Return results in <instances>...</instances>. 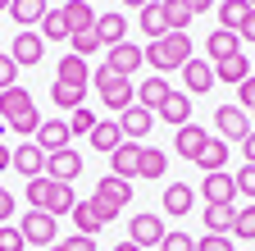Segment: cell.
Wrapping results in <instances>:
<instances>
[{"label":"cell","instance_id":"6da1fadb","mask_svg":"<svg viewBox=\"0 0 255 251\" xmlns=\"http://www.w3.org/2000/svg\"><path fill=\"white\" fill-rule=\"evenodd\" d=\"M0 119H5V128H14L18 137H37V128H41V110L32 105V91L27 87L0 91Z\"/></svg>","mask_w":255,"mask_h":251},{"label":"cell","instance_id":"7a4b0ae2","mask_svg":"<svg viewBox=\"0 0 255 251\" xmlns=\"http://www.w3.org/2000/svg\"><path fill=\"white\" fill-rule=\"evenodd\" d=\"M191 55H196V50H191V37L187 32H169V37H159V41H146V64L159 78H164L169 69H182Z\"/></svg>","mask_w":255,"mask_h":251},{"label":"cell","instance_id":"3957f363","mask_svg":"<svg viewBox=\"0 0 255 251\" xmlns=\"http://www.w3.org/2000/svg\"><path fill=\"white\" fill-rule=\"evenodd\" d=\"M91 87L101 91V101L114 110V114H123L128 105H137V82L132 78H123V73H114V69H91Z\"/></svg>","mask_w":255,"mask_h":251},{"label":"cell","instance_id":"277c9868","mask_svg":"<svg viewBox=\"0 0 255 251\" xmlns=\"http://www.w3.org/2000/svg\"><path fill=\"white\" fill-rule=\"evenodd\" d=\"M214 128H219V137L228 142V146H233V142L242 146L255 123H251V110H242V105L233 101V105H219V110H214Z\"/></svg>","mask_w":255,"mask_h":251},{"label":"cell","instance_id":"5b68a950","mask_svg":"<svg viewBox=\"0 0 255 251\" xmlns=\"http://www.w3.org/2000/svg\"><path fill=\"white\" fill-rule=\"evenodd\" d=\"M114 219H119V210H110L105 201H96V197H87V201L73 206V224H78V233H87V238H96L105 224H114Z\"/></svg>","mask_w":255,"mask_h":251},{"label":"cell","instance_id":"8992f818","mask_svg":"<svg viewBox=\"0 0 255 251\" xmlns=\"http://www.w3.org/2000/svg\"><path fill=\"white\" fill-rule=\"evenodd\" d=\"M128 242H137L141 251L164 242V215H128Z\"/></svg>","mask_w":255,"mask_h":251},{"label":"cell","instance_id":"52a82bcc","mask_svg":"<svg viewBox=\"0 0 255 251\" xmlns=\"http://www.w3.org/2000/svg\"><path fill=\"white\" fill-rule=\"evenodd\" d=\"M18 233L27 238V247H55V215H46V210L18 215Z\"/></svg>","mask_w":255,"mask_h":251},{"label":"cell","instance_id":"ba28073f","mask_svg":"<svg viewBox=\"0 0 255 251\" xmlns=\"http://www.w3.org/2000/svg\"><path fill=\"white\" fill-rule=\"evenodd\" d=\"M91 197L96 201H105L110 210H128V206H132V183H128V178H114V174H105V178H96V187H91Z\"/></svg>","mask_w":255,"mask_h":251},{"label":"cell","instance_id":"9c48e42d","mask_svg":"<svg viewBox=\"0 0 255 251\" xmlns=\"http://www.w3.org/2000/svg\"><path fill=\"white\" fill-rule=\"evenodd\" d=\"M201 201H205V206H233V201H237V178H233L228 169L205 174V178H201Z\"/></svg>","mask_w":255,"mask_h":251},{"label":"cell","instance_id":"30bf717a","mask_svg":"<svg viewBox=\"0 0 255 251\" xmlns=\"http://www.w3.org/2000/svg\"><path fill=\"white\" fill-rule=\"evenodd\" d=\"M9 55H14V64H18V69L41 64V55H46L41 32H32V27H18V32H14V46H9Z\"/></svg>","mask_w":255,"mask_h":251},{"label":"cell","instance_id":"8fae6325","mask_svg":"<svg viewBox=\"0 0 255 251\" xmlns=\"http://www.w3.org/2000/svg\"><path fill=\"white\" fill-rule=\"evenodd\" d=\"M46 178H55V183L82 178V151H78V146H64V151L46 155Z\"/></svg>","mask_w":255,"mask_h":251},{"label":"cell","instance_id":"7c38bea8","mask_svg":"<svg viewBox=\"0 0 255 251\" xmlns=\"http://www.w3.org/2000/svg\"><path fill=\"white\" fill-rule=\"evenodd\" d=\"M141 64H146V46H137V41H123V46L105 50V69H114L123 78H132V69H141Z\"/></svg>","mask_w":255,"mask_h":251},{"label":"cell","instance_id":"4fadbf2b","mask_svg":"<svg viewBox=\"0 0 255 251\" xmlns=\"http://www.w3.org/2000/svg\"><path fill=\"white\" fill-rule=\"evenodd\" d=\"M119 128H123V142H146L150 128H155V114H150L146 105H128V110L119 114Z\"/></svg>","mask_w":255,"mask_h":251},{"label":"cell","instance_id":"5bb4252c","mask_svg":"<svg viewBox=\"0 0 255 251\" xmlns=\"http://www.w3.org/2000/svg\"><path fill=\"white\" fill-rule=\"evenodd\" d=\"M182 82H187V96H205L219 78H214V64H210V59H196V55H191L187 64H182Z\"/></svg>","mask_w":255,"mask_h":251},{"label":"cell","instance_id":"9a60e30c","mask_svg":"<svg viewBox=\"0 0 255 251\" xmlns=\"http://www.w3.org/2000/svg\"><path fill=\"white\" fill-rule=\"evenodd\" d=\"M32 142H37L46 155L64 151V146L73 142V133H69V119H41V128H37V137H32Z\"/></svg>","mask_w":255,"mask_h":251},{"label":"cell","instance_id":"2e32d148","mask_svg":"<svg viewBox=\"0 0 255 251\" xmlns=\"http://www.w3.org/2000/svg\"><path fill=\"white\" fill-rule=\"evenodd\" d=\"M205 142H210V133L201 128V123H182V128H178V137H173V151L182 155V160H191V165H196V155L205 151Z\"/></svg>","mask_w":255,"mask_h":251},{"label":"cell","instance_id":"e0dca14e","mask_svg":"<svg viewBox=\"0 0 255 251\" xmlns=\"http://www.w3.org/2000/svg\"><path fill=\"white\" fill-rule=\"evenodd\" d=\"M9 169H18L23 178H41V174H46V151H41L37 142H18L14 165H9Z\"/></svg>","mask_w":255,"mask_h":251},{"label":"cell","instance_id":"ac0fdd59","mask_svg":"<svg viewBox=\"0 0 255 251\" xmlns=\"http://www.w3.org/2000/svg\"><path fill=\"white\" fill-rule=\"evenodd\" d=\"M96 37H101V46H105V50H110V46H123V41H128V18H123L119 9L96 14Z\"/></svg>","mask_w":255,"mask_h":251},{"label":"cell","instance_id":"d6986e66","mask_svg":"<svg viewBox=\"0 0 255 251\" xmlns=\"http://www.w3.org/2000/svg\"><path fill=\"white\" fill-rule=\"evenodd\" d=\"M191 210H196V187H191V183H169V187H164V215L182 219V215H191Z\"/></svg>","mask_w":255,"mask_h":251},{"label":"cell","instance_id":"ffe728a7","mask_svg":"<svg viewBox=\"0 0 255 251\" xmlns=\"http://www.w3.org/2000/svg\"><path fill=\"white\" fill-rule=\"evenodd\" d=\"M55 82H69V87H91V69H87V59L82 55H64L59 64H55Z\"/></svg>","mask_w":255,"mask_h":251},{"label":"cell","instance_id":"44dd1931","mask_svg":"<svg viewBox=\"0 0 255 251\" xmlns=\"http://www.w3.org/2000/svg\"><path fill=\"white\" fill-rule=\"evenodd\" d=\"M141 146H146V142H123V146L110 155V174H114V178H137V160H141Z\"/></svg>","mask_w":255,"mask_h":251},{"label":"cell","instance_id":"7402d4cb","mask_svg":"<svg viewBox=\"0 0 255 251\" xmlns=\"http://www.w3.org/2000/svg\"><path fill=\"white\" fill-rule=\"evenodd\" d=\"M169 91H173V87H169V78H159V73H150L146 82H137V105H146V110L155 114L159 105L169 101Z\"/></svg>","mask_w":255,"mask_h":251},{"label":"cell","instance_id":"603a6c76","mask_svg":"<svg viewBox=\"0 0 255 251\" xmlns=\"http://www.w3.org/2000/svg\"><path fill=\"white\" fill-rule=\"evenodd\" d=\"M123 146V128H119V119H101L91 128V151H101V155H114Z\"/></svg>","mask_w":255,"mask_h":251},{"label":"cell","instance_id":"cb8c5ba5","mask_svg":"<svg viewBox=\"0 0 255 251\" xmlns=\"http://www.w3.org/2000/svg\"><path fill=\"white\" fill-rule=\"evenodd\" d=\"M237 32H223V27H219V32H210L205 37V59H210V64H223V59H233V55H242L237 50Z\"/></svg>","mask_w":255,"mask_h":251},{"label":"cell","instance_id":"d4e9b609","mask_svg":"<svg viewBox=\"0 0 255 251\" xmlns=\"http://www.w3.org/2000/svg\"><path fill=\"white\" fill-rule=\"evenodd\" d=\"M155 119H164L173 123V128H182V123H191V96L187 91H169V101L155 110Z\"/></svg>","mask_w":255,"mask_h":251},{"label":"cell","instance_id":"484cf974","mask_svg":"<svg viewBox=\"0 0 255 251\" xmlns=\"http://www.w3.org/2000/svg\"><path fill=\"white\" fill-rule=\"evenodd\" d=\"M137 27L150 37V41H159V37H169V18H164V5L159 0H150V5L137 14Z\"/></svg>","mask_w":255,"mask_h":251},{"label":"cell","instance_id":"4316f807","mask_svg":"<svg viewBox=\"0 0 255 251\" xmlns=\"http://www.w3.org/2000/svg\"><path fill=\"white\" fill-rule=\"evenodd\" d=\"M46 0H14L9 5V18H14V27H37L41 18H46Z\"/></svg>","mask_w":255,"mask_h":251},{"label":"cell","instance_id":"83f0119b","mask_svg":"<svg viewBox=\"0 0 255 251\" xmlns=\"http://www.w3.org/2000/svg\"><path fill=\"white\" fill-rule=\"evenodd\" d=\"M228 155H233V146H228V142H223V137H210V142H205V151L196 155V165H201L205 174H219L223 165H228Z\"/></svg>","mask_w":255,"mask_h":251},{"label":"cell","instance_id":"f1b7e54d","mask_svg":"<svg viewBox=\"0 0 255 251\" xmlns=\"http://www.w3.org/2000/svg\"><path fill=\"white\" fill-rule=\"evenodd\" d=\"M246 18H251L246 0H219V27H223V32H242Z\"/></svg>","mask_w":255,"mask_h":251},{"label":"cell","instance_id":"f546056e","mask_svg":"<svg viewBox=\"0 0 255 251\" xmlns=\"http://www.w3.org/2000/svg\"><path fill=\"white\" fill-rule=\"evenodd\" d=\"M169 174V155L159 146H141V160H137V178H164Z\"/></svg>","mask_w":255,"mask_h":251},{"label":"cell","instance_id":"4dcf8cb0","mask_svg":"<svg viewBox=\"0 0 255 251\" xmlns=\"http://www.w3.org/2000/svg\"><path fill=\"white\" fill-rule=\"evenodd\" d=\"M64 23H69V32H87V27H96L91 0H69V5H64Z\"/></svg>","mask_w":255,"mask_h":251},{"label":"cell","instance_id":"1f68e13d","mask_svg":"<svg viewBox=\"0 0 255 251\" xmlns=\"http://www.w3.org/2000/svg\"><path fill=\"white\" fill-rule=\"evenodd\" d=\"M214 78H219V82H233V87H242V82L251 78V59H246V55L223 59V64H214Z\"/></svg>","mask_w":255,"mask_h":251},{"label":"cell","instance_id":"d6a6232c","mask_svg":"<svg viewBox=\"0 0 255 251\" xmlns=\"http://www.w3.org/2000/svg\"><path fill=\"white\" fill-rule=\"evenodd\" d=\"M164 5V18H169V32H187L191 18H196V9L187 5V0H159Z\"/></svg>","mask_w":255,"mask_h":251},{"label":"cell","instance_id":"836d02e7","mask_svg":"<svg viewBox=\"0 0 255 251\" xmlns=\"http://www.w3.org/2000/svg\"><path fill=\"white\" fill-rule=\"evenodd\" d=\"M205 233H233V219H237V206H205Z\"/></svg>","mask_w":255,"mask_h":251},{"label":"cell","instance_id":"e575fe53","mask_svg":"<svg viewBox=\"0 0 255 251\" xmlns=\"http://www.w3.org/2000/svg\"><path fill=\"white\" fill-rule=\"evenodd\" d=\"M37 32H41V41H69L73 37L69 23H64V9H46V18L37 23Z\"/></svg>","mask_w":255,"mask_h":251},{"label":"cell","instance_id":"d590c367","mask_svg":"<svg viewBox=\"0 0 255 251\" xmlns=\"http://www.w3.org/2000/svg\"><path fill=\"white\" fill-rule=\"evenodd\" d=\"M50 101L59 105V110H78L82 101H87V87H69V82H50Z\"/></svg>","mask_w":255,"mask_h":251},{"label":"cell","instance_id":"8d00e7d4","mask_svg":"<svg viewBox=\"0 0 255 251\" xmlns=\"http://www.w3.org/2000/svg\"><path fill=\"white\" fill-rule=\"evenodd\" d=\"M73 206H78V197H73V183H55V192H50V201H46V215H73Z\"/></svg>","mask_w":255,"mask_h":251},{"label":"cell","instance_id":"74e56055","mask_svg":"<svg viewBox=\"0 0 255 251\" xmlns=\"http://www.w3.org/2000/svg\"><path fill=\"white\" fill-rule=\"evenodd\" d=\"M233 238H237V242H255V201L237 206V219H233Z\"/></svg>","mask_w":255,"mask_h":251},{"label":"cell","instance_id":"f35d334b","mask_svg":"<svg viewBox=\"0 0 255 251\" xmlns=\"http://www.w3.org/2000/svg\"><path fill=\"white\" fill-rule=\"evenodd\" d=\"M50 192H55V178H27V206L32 210H46V201H50Z\"/></svg>","mask_w":255,"mask_h":251},{"label":"cell","instance_id":"ab89813d","mask_svg":"<svg viewBox=\"0 0 255 251\" xmlns=\"http://www.w3.org/2000/svg\"><path fill=\"white\" fill-rule=\"evenodd\" d=\"M96 123H101V119L91 114V105H78V110L69 114V133H73V137H91V128H96Z\"/></svg>","mask_w":255,"mask_h":251},{"label":"cell","instance_id":"60d3db41","mask_svg":"<svg viewBox=\"0 0 255 251\" xmlns=\"http://www.w3.org/2000/svg\"><path fill=\"white\" fill-rule=\"evenodd\" d=\"M69 46H73V55L91 59L96 50H101V37H96V27H87V32H73V37H69Z\"/></svg>","mask_w":255,"mask_h":251},{"label":"cell","instance_id":"b9f144b4","mask_svg":"<svg viewBox=\"0 0 255 251\" xmlns=\"http://www.w3.org/2000/svg\"><path fill=\"white\" fill-rule=\"evenodd\" d=\"M196 251H237V238L233 233H201Z\"/></svg>","mask_w":255,"mask_h":251},{"label":"cell","instance_id":"7bdbcfd3","mask_svg":"<svg viewBox=\"0 0 255 251\" xmlns=\"http://www.w3.org/2000/svg\"><path fill=\"white\" fill-rule=\"evenodd\" d=\"M9 87H18V64L9 50H0V91H9Z\"/></svg>","mask_w":255,"mask_h":251},{"label":"cell","instance_id":"ee69618b","mask_svg":"<svg viewBox=\"0 0 255 251\" xmlns=\"http://www.w3.org/2000/svg\"><path fill=\"white\" fill-rule=\"evenodd\" d=\"M27 238L18 233V224H0V251H23Z\"/></svg>","mask_w":255,"mask_h":251},{"label":"cell","instance_id":"f6af8a7d","mask_svg":"<svg viewBox=\"0 0 255 251\" xmlns=\"http://www.w3.org/2000/svg\"><path fill=\"white\" fill-rule=\"evenodd\" d=\"M159 251H196V238L191 233H164V242H159Z\"/></svg>","mask_w":255,"mask_h":251},{"label":"cell","instance_id":"bcb514c9","mask_svg":"<svg viewBox=\"0 0 255 251\" xmlns=\"http://www.w3.org/2000/svg\"><path fill=\"white\" fill-rule=\"evenodd\" d=\"M233 178H237V192H242V197H251V201H255V165H242V169H237V174H233Z\"/></svg>","mask_w":255,"mask_h":251},{"label":"cell","instance_id":"7dc6e473","mask_svg":"<svg viewBox=\"0 0 255 251\" xmlns=\"http://www.w3.org/2000/svg\"><path fill=\"white\" fill-rule=\"evenodd\" d=\"M237 105H242V110H255V73L237 87Z\"/></svg>","mask_w":255,"mask_h":251},{"label":"cell","instance_id":"c3c4849f","mask_svg":"<svg viewBox=\"0 0 255 251\" xmlns=\"http://www.w3.org/2000/svg\"><path fill=\"white\" fill-rule=\"evenodd\" d=\"M64 251H96V238H87V233H73V238H64Z\"/></svg>","mask_w":255,"mask_h":251},{"label":"cell","instance_id":"681fc988","mask_svg":"<svg viewBox=\"0 0 255 251\" xmlns=\"http://www.w3.org/2000/svg\"><path fill=\"white\" fill-rule=\"evenodd\" d=\"M14 210H18L14 192H5V187H0V224H9V219H14Z\"/></svg>","mask_w":255,"mask_h":251},{"label":"cell","instance_id":"f907efd6","mask_svg":"<svg viewBox=\"0 0 255 251\" xmlns=\"http://www.w3.org/2000/svg\"><path fill=\"white\" fill-rule=\"evenodd\" d=\"M242 155H246V165H255V128L246 133V142H242Z\"/></svg>","mask_w":255,"mask_h":251},{"label":"cell","instance_id":"816d5d0a","mask_svg":"<svg viewBox=\"0 0 255 251\" xmlns=\"http://www.w3.org/2000/svg\"><path fill=\"white\" fill-rule=\"evenodd\" d=\"M237 37H242V41H255V9H251V18L242 23V32H237Z\"/></svg>","mask_w":255,"mask_h":251},{"label":"cell","instance_id":"f5cc1de1","mask_svg":"<svg viewBox=\"0 0 255 251\" xmlns=\"http://www.w3.org/2000/svg\"><path fill=\"white\" fill-rule=\"evenodd\" d=\"M9 165H14V151H9V146H5V142H0V174H5V169H9Z\"/></svg>","mask_w":255,"mask_h":251},{"label":"cell","instance_id":"db71d44e","mask_svg":"<svg viewBox=\"0 0 255 251\" xmlns=\"http://www.w3.org/2000/svg\"><path fill=\"white\" fill-rule=\"evenodd\" d=\"M187 5L196 9V14H205V9H219V0H187Z\"/></svg>","mask_w":255,"mask_h":251},{"label":"cell","instance_id":"11a10c76","mask_svg":"<svg viewBox=\"0 0 255 251\" xmlns=\"http://www.w3.org/2000/svg\"><path fill=\"white\" fill-rule=\"evenodd\" d=\"M123 5H128V9H137V14H141V9L150 5V0H123Z\"/></svg>","mask_w":255,"mask_h":251},{"label":"cell","instance_id":"9f6ffc18","mask_svg":"<svg viewBox=\"0 0 255 251\" xmlns=\"http://www.w3.org/2000/svg\"><path fill=\"white\" fill-rule=\"evenodd\" d=\"M114 251H141V247H137V242H128V238H123V242H119Z\"/></svg>","mask_w":255,"mask_h":251},{"label":"cell","instance_id":"6f0895ef","mask_svg":"<svg viewBox=\"0 0 255 251\" xmlns=\"http://www.w3.org/2000/svg\"><path fill=\"white\" fill-rule=\"evenodd\" d=\"M9 5H14V0H0V9H5V14H9Z\"/></svg>","mask_w":255,"mask_h":251},{"label":"cell","instance_id":"680465c9","mask_svg":"<svg viewBox=\"0 0 255 251\" xmlns=\"http://www.w3.org/2000/svg\"><path fill=\"white\" fill-rule=\"evenodd\" d=\"M46 251H64V242H55V247H46Z\"/></svg>","mask_w":255,"mask_h":251},{"label":"cell","instance_id":"91938a15","mask_svg":"<svg viewBox=\"0 0 255 251\" xmlns=\"http://www.w3.org/2000/svg\"><path fill=\"white\" fill-rule=\"evenodd\" d=\"M246 5H251V9H255V0H246Z\"/></svg>","mask_w":255,"mask_h":251},{"label":"cell","instance_id":"94428289","mask_svg":"<svg viewBox=\"0 0 255 251\" xmlns=\"http://www.w3.org/2000/svg\"><path fill=\"white\" fill-rule=\"evenodd\" d=\"M251 123H255V110H251Z\"/></svg>","mask_w":255,"mask_h":251}]
</instances>
